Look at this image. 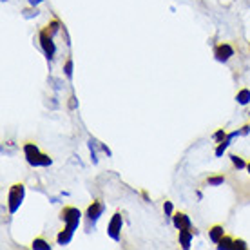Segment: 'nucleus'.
I'll return each mask as SVG.
<instances>
[{
  "mask_svg": "<svg viewBox=\"0 0 250 250\" xmlns=\"http://www.w3.org/2000/svg\"><path fill=\"white\" fill-rule=\"evenodd\" d=\"M122 225H124L122 214L116 212L111 218V221H109V227H107V234H109V238L113 239V241H120L122 239Z\"/></svg>",
  "mask_w": 250,
  "mask_h": 250,
  "instance_id": "nucleus-5",
  "label": "nucleus"
},
{
  "mask_svg": "<svg viewBox=\"0 0 250 250\" xmlns=\"http://www.w3.org/2000/svg\"><path fill=\"white\" fill-rule=\"evenodd\" d=\"M60 218H62V221L65 223V227L67 229H71V230H76L78 229V225H80V218L82 214L78 208H75V207H63V210L60 212Z\"/></svg>",
  "mask_w": 250,
  "mask_h": 250,
  "instance_id": "nucleus-3",
  "label": "nucleus"
},
{
  "mask_svg": "<svg viewBox=\"0 0 250 250\" xmlns=\"http://www.w3.org/2000/svg\"><path fill=\"white\" fill-rule=\"evenodd\" d=\"M230 160H232V163H234V167H238L239 170H241V169H247V165H249V163H245L243 160H241L239 156H236V154H232Z\"/></svg>",
  "mask_w": 250,
  "mask_h": 250,
  "instance_id": "nucleus-17",
  "label": "nucleus"
},
{
  "mask_svg": "<svg viewBox=\"0 0 250 250\" xmlns=\"http://www.w3.org/2000/svg\"><path fill=\"white\" fill-rule=\"evenodd\" d=\"M208 185H212V187H218L221 183H225V176H210L208 180H207Z\"/></svg>",
  "mask_w": 250,
  "mask_h": 250,
  "instance_id": "nucleus-16",
  "label": "nucleus"
},
{
  "mask_svg": "<svg viewBox=\"0 0 250 250\" xmlns=\"http://www.w3.org/2000/svg\"><path fill=\"white\" fill-rule=\"evenodd\" d=\"M24 154L25 160L31 167H49L53 160L47 154L40 152V149L37 147V144H25L24 145Z\"/></svg>",
  "mask_w": 250,
  "mask_h": 250,
  "instance_id": "nucleus-1",
  "label": "nucleus"
},
{
  "mask_svg": "<svg viewBox=\"0 0 250 250\" xmlns=\"http://www.w3.org/2000/svg\"><path fill=\"white\" fill-rule=\"evenodd\" d=\"M2 2H6V0H2Z\"/></svg>",
  "mask_w": 250,
  "mask_h": 250,
  "instance_id": "nucleus-25",
  "label": "nucleus"
},
{
  "mask_svg": "<svg viewBox=\"0 0 250 250\" xmlns=\"http://www.w3.org/2000/svg\"><path fill=\"white\" fill-rule=\"evenodd\" d=\"M73 234H75V230H71V229H63L60 234L57 236V241H58V245H62V247H65V245H69L71 243V239H73Z\"/></svg>",
  "mask_w": 250,
  "mask_h": 250,
  "instance_id": "nucleus-12",
  "label": "nucleus"
},
{
  "mask_svg": "<svg viewBox=\"0 0 250 250\" xmlns=\"http://www.w3.org/2000/svg\"><path fill=\"white\" fill-rule=\"evenodd\" d=\"M236 102H238L239 105H247L250 102V91L249 89H241L238 94H236Z\"/></svg>",
  "mask_w": 250,
  "mask_h": 250,
  "instance_id": "nucleus-13",
  "label": "nucleus"
},
{
  "mask_svg": "<svg viewBox=\"0 0 250 250\" xmlns=\"http://www.w3.org/2000/svg\"><path fill=\"white\" fill-rule=\"evenodd\" d=\"M214 57L218 62H229L230 57H234V49H232V45L229 44H219L216 49H214Z\"/></svg>",
  "mask_w": 250,
  "mask_h": 250,
  "instance_id": "nucleus-9",
  "label": "nucleus"
},
{
  "mask_svg": "<svg viewBox=\"0 0 250 250\" xmlns=\"http://www.w3.org/2000/svg\"><path fill=\"white\" fill-rule=\"evenodd\" d=\"M73 69H75V62H73V58H67V62L63 63V73H65L69 80L73 78Z\"/></svg>",
  "mask_w": 250,
  "mask_h": 250,
  "instance_id": "nucleus-15",
  "label": "nucleus"
},
{
  "mask_svg": "<svg viewBox=\"0 0 250 250\" xmlns=\"http://www.w3.org/2000/svg\"><path fill=\"white\" fill-rule=\"evenodd\" d=\"M223 236H225V229H223L221 225H214L212 229L208 230V238H210V241L216 245L219 243V239L223 238Z\"/></svg>",
  "mask_w": 250,
  "mask_h": 250,
  "instance_id": "nucleus-10",
  "label": "nucleus"
},
{
  "mask_svg": "<svg viewBox=\"0 0 250 250\" xmlns=\"http://www.w3.org/2000/svg\"><path fill=\"white\" fill-rule=\"evenodd\" d=\"M38 15V9L35 7V9H25L24 11V17L25 19H33V17H37Z\"/></svg>",
  "mask_w": 250,
  "mask_h": 250,
  "instance_id": "nucleus-20",
  "label": "nucleus"
},
{
  "mask_svg": "<svg viewBox=\"0 0 250 250\" xmlns=\"http://www.w3.org/2000/svg\"><path fill=\"white\" fill-rule=\"evenodd\" d=\"M247 169H249V174H250V163H249V165H247Z\"/></svg>",
  "mask_w": 250,
  "mask_h": 250,
  "instance_id": "nucleus-24",
  "label": "nucleus"
},
{
  "mask_svg": "<svg viewBox=\"0 0 250 250\" xmlns=\"http://www.w3.org/2000/svg\"><path fill=\"white\" fill-rule=\"evenodd\" d=\"M27 2H29V6L37 7L38 4H42V2H44V0H27Z\"/></svg>",
  "mask_w": 250,
  "mask_h": 250,
  "instance_id": "nucleus-22",
  "label": "nucleus"
},
{
  "mask_svg": "<svg viewBox=\"0 0 250 250\" xmlns=\"http://www.w3.org/2000/svg\"><path fill=\"white\" fill-rule=\"evenodd\" d=\"M172 223L178 230H192V221L185 212H176L172 216Z\"/></svg>",
  "mask_w": 250,
  "mask_h": 250,
  "instance_id": "nucleus-8",
  "label": "nucleus"
},
{
  "mask_svg": "<svg viewBox=\"0 0 250 250\" xmlns=\"http://www.w3.org/2000/svg\"><path fill=\"white\" fill-rule=\"evenodd\" d=\"M69 107H71V109H76V107H78V104H76V98L75 96H71V98H69Z\"/></svg>",
  "mask_w": 250,
  "mask_h": 250,
  "instance_id": "nucleus-21",
  "label": "nucleus"
},
{
  "mask_svg": "<svg viewBox=\"0 0 250 250\" xmlns=\"http://www.w3.org/2000/svg\"><path fill=\"white\" fill-rule=\"evenodd\" d=\"M172 208H174V207H172V203H170V201H165V203H163V212H165V216H167V218H170V216H172Z\"/></svg>",
  "mask_w": 250,
  "mask_h": 250,
  "instance_id": "nucleus-18",
  "label": "nucleus"
},
{
  "mask_svg": "<svg viewBox=\"0 0 250 250\" xmlns=\"http://www.w3.org/2000/svg\"><path fill=\"white\" fill-rule=\"evenodd\" d=\"M212 138L216 140V142H223V140L227 138V132L223 131V129H219L218 132H214V136H212Z\"/></svg>",
  "mask_w": 250,
  "mask_h": 250,
  "instance_id": "nucleus-19",
  "label": "nucleus"
},
{
  "mask_svg": "<svg viewBox=\"0 0 250 250\" xmlns=\"http://www.w3.org/2000/svg\"><path fill=\"white\" fill-rule=\"evenodd\" d=\"M192 236H194L192 230H180V236H178V239H180V245H182L185 250L190 249V243H192Z\"/></svg>",
  "mask_w": 250,
  "mask_h": 250,
  "instance_id": "nucleus-11",
  "label": "nucleus"
},
{
  "mask_svg": "<svg viewBox=\"0 0 250 250\" xmlns=\"http://www.w3.org/2000/svg\"><path fill=\"white\" fill-rule=\"evenodd\" d=\"M35 250H49L51 249V245L45 241L44 238H37V239H33V245H31Z\"/></svg>",
  "mask_w": 250,
  "mask_h": 250,
  "instance_id": "nucleus-14",
  "label": "nucleus"
},
{
  "mask_svg": "<svg viewBox=\"0 0 250 250\" xmlns=\"http://www.w3.org/2000/svg\"><path fill=\"white\" fill-rule=\"evenodd\" d=\"M40 47H42V51H44V55L47 60H53L55 58V53H57V45H55V42H53V35H51L47 29H42L40 31Z\"/></svg>",
  "mask_w": 250,
  "mask_h": 250,
  "instance_id": "nucleus-4",
  "label": "nucleus"
},
{
  "mask_svg": "<svg viewBox=\"0 0 250 250\" xmlns=\"http://www.w3.org/2000/svg\"><path fill=\"white\" fill-rule=\"evenodd\" d=\"M104 210H105V205L102 203V201H93L91 205H89L87 208V221H89V225H87V232L91 230V225H96V221L100 219V216L104 214Z\"/></svg>",
  "mask_w": 250,
  "mask_h": 250,
  "instance_id": "nucleus-6",
  "label": "nucleus"
},
{
  "mask_svg": "<svg viewBox=\"0 0 250 250\" xmlns=\"http://www.w3.org/2000/svg\"><path fill=\"white\" fill-rule=\"evenodd\" d=\"M25 196V187L24 183H15L9 188V194H7V205H9V212L15 214L20 208L22 201H24Z\"/></svg>",
  "mask_w": 250,
  "mask_h": 250,
  "instance_id": "nucleus-2",
  "label": "nucleus"
},
{
  "mask_svg": "<svg viewBox=\"0 0 250 250\" xmlns=\"http://www.w3.org/2000/svg\"><path fill=\"white\" fill-rule=\"evenodd\" d=\"M218 249L219 250H245L247 249V243H245L243 239H234V238H229V236H223V238L219 239L218 243Z\"/></svg>",
  "mask_w": 250,
  "mask_h": 250,
  "instance_id": "nucleus-7",
  "label": "nucleus"
},
{
  "mask_svg": "<svg viewBox=\"0 0 250 250\" xmlns=\"http://www.w3.org/2000/svg\"><path fill=\"white\" fill-rule=\"evenodd\" d=\"M250 132V125H245L243 129H241V134H249Z\"/></svg>",
  "mask_w": 250,
  "mask_h": 250,
  "instance_id": "nucleus-23",
  "label": "nucleus"
}]
</instances>
